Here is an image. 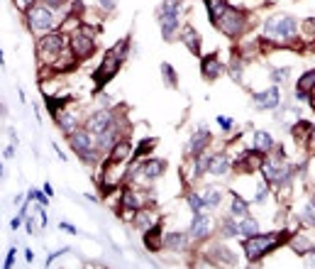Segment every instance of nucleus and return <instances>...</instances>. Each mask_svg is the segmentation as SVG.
Masks as SVG:
<instances>
[{
  "instance_id": "1",
  "label": "nucleus",
  "mask_w": 315,
  "mask_h": 269,
  "mask_svg": "<svg viewBox=\"0 0 315 269\" xmlns=\"http://www.w3.org/2000/svg\"><path fill=\"white\" fill-rule=\"evenodd\" d=\"M288 240V233H269V235H252L245 240V252L247 257L254 262V259H261L266 257L274 247H279L281 242Z\"/></svg>"
},
{
  "instance_id": "2",
  "label": "nucleus",
  "mask_w": 315,
  "mask_h": 269,
  "mask_svg": "<svg viewBox=\"0 0 315 269\" xmlns=\"http://www.w3.org/2000/svg\"><path fill=\"white\" fill-rule=\"evenodd\" d=\"M125 52H127V40L123 44H117V47H112L108 54H105V59L100 61V69L93 76L98 86H105L117 73V69H120V64H123V59H125Z\"/></svg>"
},
{
  "instance_id": "3",
  "label": "nucleus",
  "mask_w": 315,
  "mask_h": 269,
  "mask_svg": "<svg viewBox=\"0 0 315 269\" xmlns=\"http://www.w3.org/2000/svg\"><path fill=\"white\" fill-rule=\"evenodd\" d=\"M71 147L76 149V155H81L86 162H93L98 155V142L93 140V132L91 130H76L69 135Z\"/></svg>"
},
{
  "instance_id": "4",
  "label": "nucleus",
  "mask_w": 315,
  "mask_h": 269,
  "mask_svg": "<svg viewBox=\"0 0 315 269\" xmlns=\"http://www.w3.org/2000/svg\"><path fill=\"white\" fill-rule=\"evenodd\" d=\"M27 25L34 34H44L54 25V15L44 5H34V8H29V13H27Z\"/></svg>"
},
{
  "instance_id": "5",
  "label": "nucleus",
  "mask_w": 315,
  "mask_h": 269,
  "mask_svg": "<svg viewBox=\"0 0 315 269\" xmlns=\"http://www.w3.org/2000/svg\"><path fill=\"white\" fill-rule=\"evenodd\" d=\"M159 25H162V34L164 40H171L174 32L178 29V0H166L162 15H159Z\"/></svg>"
},
{
  "instance_id": "6",
  "label": "nucleus",
  "mask_w": 315,
  "mask_h": 269,
  "mask_svg": "<svg viewBox=\"0 0 315 269\" xmlns=\"http://www.w3.org/2000/svg\"><path fill=\"white\" fill-rule=\"evenodd\" d=\"M218 29L222 32V34H227V37H237L240 32H242V27H245V17H242V13H237V10H232V8H227L225 13L218 17Z\"/></svg>"
},
{
  "instance_id": "7",
  "label": "nucleus",
  "mask_w": 315,
  "mask_h": 269,
  "mask_svg": "<svg viewBox=\"0 0 315 269\" xmlns=\"http://www.w3.org/2000/svg\"><path fill=\"white\" fill-rule=\"evenodd\" d=\"M296 20L293 17H271V20H266V34H271V37H281V40H291V37H296Z\"/></svg>"
},
{
  "instance_id": "8",
  "label": "nucleus",
  "mask_w": 315,
  "mask_h": 269,
  "mask_svg": "<svg viewBox=\"0 0 315 269\" xmlns=\"http://www.w3.org/2000/svg\"><path fill=\"white\" fill-rule=\"evenodd\" d=\"M66 49V37L61 32H54V34H44L40 40V54L42 57H61V52Z\"/></svg>"
},
{
  "instance_id": "9",
  "label": "nucleus",
  "mask_w": 315,
  "mask_h": 269,
  "mask_svg": "<svg viewBox=\"0 0 315 269\" xmlns=\"http://www.w3.org/2000/svg\"><path fill=\"white\" fill-rule=\"evenodd\" d=\"M93 40H91V34H86V32H76L73 34V40H71V52H73V57H81V59H86V57H91L93 54Z\"/></svg>"
},
{
  "instance_id": "10",
  "label": "nucleus",
  "mask_w": 315,
  "mask_h": 269,
  "mask_svg": "<svg viewBox=\"0 0 315 269\" xmlns=\"http://www.w3.org/2000/svg\"><path fill=\"white\" fill-rule=\"evenodd\" d=\"M281 103V93H279V88H266V91H259V93H254V105L259 108V110H274L276 105Z\"/></svg>"
},
{
  "instance_id": "11",
  "label": "nucleus",
  "mask_w": 315,
  "mask_h": 269,
  "mask_svg": "<svg viewBox=\"0 0 315 269\" xmlns=\"http://www.w3.org/2000/svg\"><path fill=\"white\" fill-rule=\"evenodd\" d=\"M210 230H213V220H210L208 215H203V213H195V218H193V223H191L193 238H195V240H203V238L210 235Z\"/></svg>"
},
{
  "instance_id": "12",
  "label": "nucleus",
  "mask_w": 315,
  "mask_h": 269,
  "mask_svg": "<svg viewBox=\"0 0 315 269\" xmlns=\"http://www.w3.org/2000/svg\"><path fill=\"white\" fill-rule=\"evenodd\" d=\"M112 123H115V118H112L108 110H103V113L93 115V120L88 123V130H91V132H93V135L98 137V135H103V132H105V130L112 125Z\"/></svg>"
},
{
  "instance_id": "13",
  "label": "nucleus",
  "mask_w": 315,
  "mask_h": 269,
  "mask_svg": "<svg viewBox=\"0 0 315 269\" xmlns=\"http://www.w3.org/2000/svg\"><path fill=\"white\" fill-rule=\"evenodd\" d=\"M120 179H123V169H120V164H115V162H108V167L103 171V186L105 188H112V186L120 184Z\"/></svg>"
},
{
  "instance_id": "14",
  "label": "nucleus",
  "mask_w": 315,
  "mask_h": 269,
  "mask_svg": "<svg viewBox=\"0 0 315 269\" xmlns=\"http://www.w3.org/2000/svg\"><path fill=\"white\" fill-rule=\"evenodd\" d=\"M315 88V71H305L301 79H298V86H296V96L301 100H305L310 96V91Z\"/></svg>"
},
{
  "instance_id": "15",
  "label": "nucleus",
  "mask_w": 315,
  "mask_h": 269,
  "mask_svg": "<svg viewBox=\"0 0 315 269\" xmlns=\"http://www.w3.org/2000/svg\"><path fill=\"white\" fill-rule=\"evenodd\" d=\"M208 142H210V132H208V128H198V132L191 137V155L198 157L203 149H206Z\"/></svg>"
},
{
  "instance_id": "16",
  "label": "nucleus",
  "mask_w": 315,
  "mask_h": 269,
  "mask_svg": "<svg viewBox=\"0 0 315 269\" xmlns=\"http://www.w3.org/2000/svg\"><path fill=\"white\" fill-rule=\"evenodd\" d=\"M201 69H203V76H206L208 81H213V79H218L222 66H220V61L215 54H210V57L203 59V64H201Z\"/></svg>"
},
{
  "instance_id": "17",
  "label": "nucleus",
  "mask_w": 315,
  "mask_h": 269,
  "mask_svg": "<svg viewBox=\"0 0 315 269\" xmlns=\"http://www.w3.org/2000/svg\"><path fill=\"white\" fill-rule=\"evenodd\" d=\"M130 159V142L123 140V142H115L112 144V149H110V162H115V164H123Z\"/></svg>"
},
{
  "instance_id": "18",
  "label": "nucleus",
  "mask_w": 315,
  "mask_h": 269,
  "mask_svg": "<svg viewBox=\"0 0 315 269\" xmlns=\"http://www.w3.org/2000/svg\"><path fill=\"white\" fill-rule=\"evenodd\" d=\"M137 174H144L147 179H156L162 171H164V162H159V159H151V162H144V164H139L137 169Z\"/></svg>"
},
{
  "instance_id": "19",
  "label": "nucleus",
  "mask_w": 315,
  "mask_h": 269,
  "mask_svg": "<svg viewBox=\"0 0 315 269\" xmlns=\"http://www.w3.org/2000/svg\"><path fill=\"white\" fill-rule=\"evenodd\" d=\"M227 169H230V162H227V157L225 155L210 157V162H208V171H210V174L222 176V174H227Z\"/></svg>"
},
{
  "instance_id": "20",
  "label": "nucleus",
  "mask_w": 315,
  "mask_h": 269,
  "mask_svg": "<svg viewBox=\"0 0 315 269\" xmlns=\"http://www.w3.org/2000/svg\"><path fill=\"white\" fill-rule=\"evenodd\" d=\"M181 37H183V44L191 49L193 54H198V52H201V37H198V32H195L193 27H186Z\"/></svg>"
},
{
  "instance_id": "21",
  "label": "nucleus",
  "mask_w": 315,
  "mask_h": 269,
  "mask_svg": "<svg viewBox=\"0 0 315 269\" xmlns=\"http://www.w3.org/2000/svg\"><path fill=\"white\" fill-rule=\"evenodd\" d=\"M206 5H208V15H210V22H213V25L218 22L220 15L227 10V3H225V0H206Z\"/></svg>"
},
{
  "instance_id": "22",
  "label": "nucleus",
  "mask_w": 315,
  "mask_h": 269,
  "mask_svg": "<svg viewBox=\"0 0 315 269\" xmlns=\"http://www.w3.org/2000/svg\"><path fill=\"white\" fill-rule=\"evenodd\" d=\"M56 123H59V128L64 130L66 135L76 132V118H73L71 113H61V115H56Z\"/></svg>"
},
{
  "instance_id": "23",
  "label": "nucleus",
  "mask_w": 315,
  "mask_h": 269,
  "mask_svg": "<svg viewBox=\"0 0 315 269\" xmlns=\"http://www.w3.org/2000/svg\"><path fill=\"white\" fill-rule=\"evenodd\" d=\"M159 235H162V230H159V227H151L149 233L144 235V245L149 247L151 252H156V250L162 247V238H159Z\"/></svg>"
},
{
  "instance_id": "24",
  "label": "nucleus",
  "mask_w": 315,
  "mask_h": 269,
  "mask_svg": "<svg viewBox=\"0 0 315 269\" xmlns=\"http://www.w3.org/2000/svg\"><path fill=\"white\" fill-rule=\"evenodd\" d=\"M257 230H259V223H257V218H242V223H240V235H247V238H252V235H257Z\"/></svg>"
},
{
  "instance_id": "25",
  "label": "nucleus",
  "mask_w": 315,
  "mask_h": 269,
  "mask_svg": "<svg viewBox=\"0 0 315 269\" xmlns=\"http://www.w3.org/2000/svg\"><path fill=\"white\" fill-rule=\"evenodd\" d=\"M142 203H144V199L137 196L135 191H127V194L123 196V206H125V208H130V211H139V208H142Z\"/></svg>"
},
{
  "instance_id": "26",
  "label": "nucleus",
  "mask_w": 315,
  "mask_h": 269,
  "mask_svg": "<svg viewBox=\"0 0 315 269\" xmlns=\"http://www.w3.org/2000/svg\"><path fill=\"white\" fill-rule=\"evenodd\" d=\"M164 247H169V250H181V247H186V235H181V233H171V235H166Z\"/></svg>"
},
{
  "instance_id": "27",
  "label": "nucleus",
  "mask_w": 315,
  "mask_h": 269,
  "mask_svg": "<svg viewBox=\"0 0 315 269\" xmlns=\"http://www.w3.org/2000/svg\"><path fill=\"white\" fill-rule=\"evenodd\" d=\"M254 147H257V149H261V152L271 149V147H274L271 135H269V132H257V135H254Z\"/></svg>"
},
{
  "instance_id": "28",
  "label": "nucleus",
  "mask_w": 315,
  "mask_h": 269,
  "mask_svg": "<svg viewBox=\"0 0 315 269\" xmlns=\"http://www.w3.org/2000/svg\"><path fill=\"white\" fill-rule=\"evenodd\" d=\"M291 245H293V250H296L298 255H308V252L313 250V242H310V240H305V238H301V235H296Z\"/></svg>"
},
{
  "instance_id": "29",
  "label": "nucleus",
  "mask_w": 315,
  "mask_h": 269,
  "mask_svg": "<svg viewBox=\"0 0 315 269\" xmlns=\"http://www.w3.org/2000/svg\"><path fill=\"white\" fill-rule=\"evenodd\" d=\"M232 215L234 218H245L247 215V201L240 199V196H234L232 199Z\"/></svg>"
},
{
  "instance_id": "30",
  "label": "nucleus",
  "mask_w": 315,
  "mask_h": 269,
  "mask_svg": "<svg viewBox=\"0 0 315 269\" xmlns=\"http://www.w3.org/2000/svg\"><path fill=\"white\" fill-rule=\"evenodd\" d=\"M156 223V215L154 213H139L137 215V225L142 227V230H147L149 225H154Z\"/></svg>"
},
{
  "instance_id": "31",
  "label": "nucleus",
  "mask_w": 315,
  "mask_h": 269,
  "mask_svg": "<svg viewBox=\"0 0 315 269\" xmlns=\"http://www.w3.org/2000/svg\"><path fill=\"white\" fill-rule=\"evenodd\" d=\"M220 199H222V194H220L218 188H208L206 191V203L210 206V208H215L220 203Z\"/></svg>"
},
{
  "instance_id": "32",
  "label": "nucleus",
  "mask_w": 315,
  "mask_h": 269,
  "mask_svg": "<svg viewBox=\"0 0 315 269\" xmlns=\"http://www.w3.org/2000/svg\"><path fill=\"white\" fill-rule=\"evenodd\" d=\"M188 206L193 208V213H201L208 203H206V199H201V196H195V194H193V196H188Z\"/></svg>"
},
{
  "instance_id": "33",
  "label": "nucleus",
  "mask_w": 315,
  "mask_h": 269,
  "mask_svg": "<svg viewBox=\"0 0 315 269\" xmlns=\"http://www.w3.org/2000/svg\"><path fill=\"white\" fill-rule=\"evenodd\" d=\"M310 132H313V125H310V123H298V128H293V135H296V137H310Z\"/></svg>"
},
{
  "instance_id": "34",
  "label": "nucleus",
  "mask_w": 315,
  "mask_h": 269,
  "mask_svg": "<svg viewBox=\"0 0 315 269\" xmlns=\"http://www.w3.org/2000/svg\"><path fill=\"white\" fill-rule=\"evenodd\" d=\"M162 71H164V76H166V84L176 86V73H174V69H171L169 64H162Z\"/></svg>"
},
{
  "instance_id": "35",
  "label": "nucleus",
  "mask_w": 315,
  "mask_h": 269,
  "mask_svg": "<svg viewBox=\"0 0 315 269\" xmlns=\"http://www.w3.org/2000/svg\"><path fill=\"white\" fill-rule=\"evenodd\" d=\"M288 73H291L288 69H274V71H271V81H274V84H281Z\"/></svg>"
},
{
  "instance_id": "36",
  "label": "nucleus",
  "mask_w": 315,
  "mask_h": 269,
  "mask_svg": "<svg viewBox=\"0 0 315 269\" xmlns=\"http://www.w3.org/2000/svg\"><path fill=\"white\" fill-rule=\"evenodd\" d=\"M215 252H218V255L222 257L225 262H227V264H234V257H232V252H230V250H225V247H218Z\"/></svg>"
},
{
  "instance_id": "37",
  "label": "nucleus",
  "mask_w": 315,
  "mask_h": 269,
  "mask_svg": "<svg viewBox=\"0 0 315 269\" xmlns=\"http://www.w3.org/2000/svg\"><path fill=\"white\" fill-rule=\"evenodd\" d=\"M305 223H310V225H315V206H310V208H305Z\"/></svg>"
},
{
  "instance_id": "38",
  "label": "nucleus",
  "mask_w": 315,
  "mask_h": 269,
  "mask_svg": "<svg viewBox=\"0 0 315 269\" xmlns=\"http://www.w3.org/2000/svg\"><path fill=\"white\" fill-rule=\"evenodd\" d=\"M15 255H17L15 250H10V252H8V257H5V269H10L15 264Z\"/></svg>"
},
{
  "instance_id": "39",
  "label": "nucleus",
  "mask_w": 315,
  "mask_h": 269,
  "mask_svg": "<svg viewBox=\"0 0 315 269\" xmlns=\"http://www.w3.org/2000/svg\"><path fill=\"white\" fill-rule=\"evenodd\" d=\"M218 123H220V125H222L225 130H230V128H232V123H230V120H227L225 115H218Z\"/></svg>"
},
{
  "instance_id": "40",
  "label": "nucleus",
  "mask_w": 315,
  "mask_h": 269,
  "mask_svg": "<svg viewBox=\"0 0 315 269\" xmlns=\"http://www.w3.org/2000/svg\"><path fill=\"white\" fill-rule=\"evenodd\" d=\"M64 3H69V0H47V5H49V8H61Z\"/></svg>"
},
{
  "instance_id": "41",
  "label": "nucleus",
  "mask_w": 315,
  "mask_h": 269,
  "mask_svg": "<svg viewBox=\"0 0 315 269\" xmlns=\"http://www.w3.org/2000/svg\"><path fill=\"white\" fill-rule=\"evenodd\" d=\"M100 5H103L105 10H112V8H115V0H100Z\"/></svg>"
},
{
  "instance_id": "42",
  "label": "nucleus",
  "mask_w": 315,
  "mask_h": 269,
  "mask_svg": "<svg viewBox=\"0 0 315 269\" xmlns=\"http://www.w3.org/2000/svg\"><path fill=\"white\" fill-rule=\"evenodd\" d=\"M20 223H22V215H17V218H13V223H10V227H13V230H17V227H20Z\"/></svg>"
},
{
  "instance_id": "43",
  "label": "nucleus",
  "mask_w": 315,
  "mask_h": 269,
  "mask_svg": "<svg viewBox=\"0 0 315 269\" xmlns=\"http://www.w3.org/2000/svg\"><path fill=\"white\" fill-rule=\"evenodd\" d=\"M59 227H61V230H69V233H76V227L71 225V223H59Z\"/></svg>"
},
{
  "instance_id": "44",
  "label": "nucleus",
  "mask_w": 315,
  "mask_h": 269,
  "mask_svg": "<svg viewBox=\"0 0 315 269\" xmlns=\"http://www.w3.org/2000/svg\"><path fill=\"white\" fill-rule=\"evenodd\" d=\"M13 155H15V147H8L5 149V159H13Z\"/></svg>"
},
{
  "instance_id": "45",
  "label": "nucleus",
  "mask_w": 315,
  "mask_h": 269,
  "mask_svg": "<svg viewBox=\"0 0 315 269\" xmlns=\"http://www.w3.org/2000/svg\"><path fill=\"white\" fill-rule=\"evenodd\" d=\"M29 3H32V0H17V5H20V8H27Z\"/></svg>"
},
{
  "instance_id": "46",
  "label": "nucleus",
  "mask_w": 315,
  "mask_h": 269,
  "mask_svg": "<svg viewBox=\"0 0 315 269\" xmlns=\"http://www.w3.org/2000/svg\"><path fill=\"white\" fill-rule=\"evenodd\" d=\"M25 257H27V262H32V259H34V255H32V250H25Z\"/></svg>"
},
{
  "instance_id": "47",
  "label": "nucleus",
  "mask_w": 315,
  "mask_h": 269,
  "mask_svg": "<svg viewBox=\"0 0 315 269\" xmlns=\"http://www.w3.org/2000/svg\"><path fill=\"white\" fill-rule=\"evenodd\" d=\"M310 105H313V108H315V88H313V91H310Z\"/></svg>"
},
{
  "instance_id": "48",
  "label": "nucleus",
  "mask_w": 315,
  "mask_h": 269,
  "mask_svg": "<svg viewBox=\"0 0 315 269\" xmlns=\"http://www.w3.org/2000/svg\"><path fill=\"white\" fill-rule=\"evenodd\" d=\"M310 137H313V140H315V125H313V132H310Z\"/></svg>"
},
{
  "instance_id": "49",
  "label": "nucleus",
  "mask_w": 315,
  "mask_h": 269,
  "mask_svg": "<svg viewBox=\"0 0 315 269\" xmlns=\"http://www.w3.org/2000/svg\"><path fill=\"white\" fill-rule=\"evenodd\" d=\"M313 206H315V196H313Z\"/></svg>"
}]
</instances>
